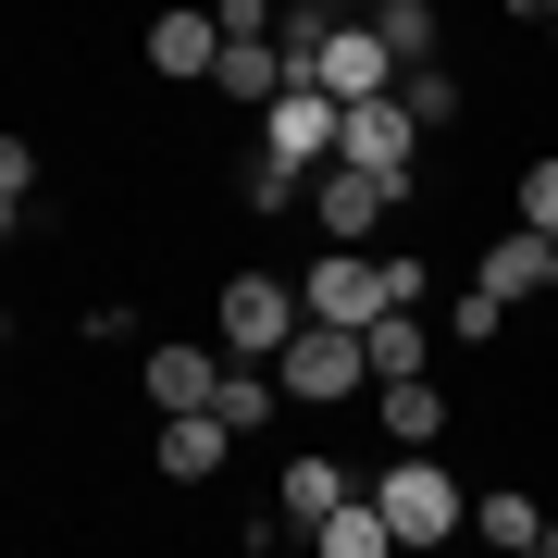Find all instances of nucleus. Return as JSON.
Instances as JSON below:
<instances>
[{
  "label": "nucleus",
  "mask_w": 558,
  "mask_h": 558,
  "mask_svg": "<svg viewBox=\"0 0 558 558\" xmlns=\"http://www.w3.org/2000/svg\"><path fill=\"white\" fill-rule=\"evenodd\" d=\"M534 25H546V50H558V13H534Z\"/></svg>",
  "instance_id": "nucleus-25"
},
{
  "label": "nucleus",
  "mask_w": 558,
  "mask_h": 558,
  "mask_svg": "<svg viewBox=\"0 0 558 558\" xmlns=\"http://www.w3.org/2000/svg\"><path fill=\"white\" fill-rule=\"evenodd\" d=\"M25 199H38V149H25V137H0V211L25 223Z\"/></svg>",
  "instance_id": "nucleus-23"
},
{
  "label": "nucleus",
  "mask_w": 558,
  "mask_h": 558,
  "mask_svg": "<svg viewBox=\"0 0 558 558\" xmlns=\"http://www.w3.org/2000/svg\"><path fill=\"white\" fill-rule=\"evenodd\" d=\"M398 199H410V186H385V174H348V161H336V174H311V211H323V236H373V223L398 211Z\"/></svg>",
  "instance_id": "nucleus-11"
},
{
  "label": "nucleus",
  "mask_w": 558,
  "mask_h": 558,
  "mask_svg": "<svg viewBox=\"0 0 558 558\" xmlns=\"http://www.w3.org/2000/svg\"><path fill=\"white\" fill-rule=\"evenodd\" d=\"M149 75H174V87H211L223 75V13H149Z\"/></svg>",
  "instance_id": "nucleus-10"
},
{
  "label": "nucleus",
  "mask_w": 558,
  "mask_h": 558,
  "mask_svg": "<svg viewBox=\"0 0 558 558\" xmlns=\"http://www.w3.org/2000/svg\"><path fill=\"white\" fill-rule=\"evenodd\" d=\"M348 174H385V186H410V174H422V124H410V100L348 112Z\"/></svg>",
  "instance_id": "nucleus-9"
},
{
  "label": "nucleus",
  "mask_w": 558,
  "mask_h": 558,
  "mask_svg": "<svg viewBox=\"0 0 558 558\" xmlns=\"http://www.w3.org/2000/svg\"><path fill=\"white\" fill-rule=\"evenodd\" d=\"M311 546H323V558H410V546H398V521H385L373 497H360V509H336V521H323Z\"/></svg>",
  "instance_id": "nucleus-15"
},
{
  "label": "nucleus",
  "mask_w": 558,
  "mask_h": 558,
  "mask_svg": "<svg viewBox=\"0 0 558 558\" xmlns=\"http://www.w3.org/2000/svg\"><path fill=\"white\" fill-rule=\"evenodd\" d=\"M472 286L497 311H521L534 286H558V236H534V223H509V236H484V260H472Z\"/></svg>",
  "instance_id": "nucleus-8"
},
{
  "label": "nucleus",
  "mask_w": 558,
  "mask_h": 558,
  "mask_svg": "<svg viewBox=\"0 0 558 558\" xmlns=\"http://www.w3.org/2000/svg\"><path fill=\"white\" fill-rule=\"evenodd\" d=\"M137 385H149V410H161V422H199V410L223 398V348H211V336H174V348H149V360H137Z\"/></svg>",
  "instance_id": "nucleus-6"
},
{
  "label": "nucleus",
  "mask_w": 558,
  "mask_h": 558,
  "mask_svg": "<svg viewBox=\"0 0 558 558\" xmlns=\"http://www.w3.org/2000/svg\"><path fill=\"white\" fill-rule=\"evenodd\" d=\"M360 348H373V385H422V311H385Z\"/></svg>",
  "instance_id": "nucleus-17"
},
{
  "label": "nucleus",
  "mask_w": 558,
  "mask_h": 558,
  "mask_svg": "<svg viewBox=\"0 0 558 558\" xmlns=\"http://www.w3.org/2000/svg\"><path fill=\"white\" fill-rule=\"evenodd\" d=\"M149 459H161V484H211L223 459H236V435H223V410H199V422H161Z\"/></svg>",
  "instance_id": "nucleus-12"
},
{
  "label": "nucleus",
  "mask_w": 558,
  "mask_h": 558,
  "mask_svg": "<svg viewBox=\"0 0 558 558\" xmlns=\"http://www.w3.org/2000/svg\"><path fill=\"white\" fill-rule=\"evenodd\" d=\"M521 223H534V236H558V149L521 161Z\"/></svg>",
  "instance_id": "nucleus-22"
},
{
  "label": "nucleus",
  "mask_w": 558,
  "mask_h": 558,
  "mask_svg": "<svg viewBox=\"0 0 558 558\" xmlns=\"http://www.w3.org/2000/svg\"><path fill=\"white\" fill-rule=\"evenodd\" d=\"M248 149L286 161V174H336V161H348V112L323 100V87H286V100L248 124Z\"/></svg>",
  "instance_id": "nucleus-3"
},
{
  "label": "nucleus",
  "mask_w": 558,
  "mask_h": 558,
  "mask_svg": "<svg viewBox=\"0 0 558 558\" xmlns=\"http://www.w3.org/2000/svg\"><path fill=\"white\" fill-rule=\"evenodd\" d=\"M286 398H299V410H348V398H373V348H360V336H336V323H311V336L299 348H286Z\"/></svg>",
  "instance_id": "nucleus-4"
},
{
  "label": "nucleus",
  "mask_w": 558,
  "mask_h": 558,
  "mask_svg": "<svg viewBox=\"0 0 558 558\" xmlns=\"http://www.w3.org/2000/svg\"><path fill=\"white\" fill-rule=\"evenodd\" d=\"M521 558H558V534H546V546H521Z\"/></svg>",
  "instance_id": "nucleus-26"
},
{
  "label": "nucleus",
  "mask_w": 558,
  "mask_h": 558,
  "mask_svg": "<svg viewBox=\"0 0 558 558\" xmlns=\"http://www.w3.org/2000/svg\"><path fill=\"white\" fill-rule=\"evenodd\" d=\"M447 336H459V348H497V336H509V311L484 299V286H459V299H447Z\"/></svg>",
  "instance_id": "nucleus-20"
},
{
  "label": "nucleus",
  "mask_w": 558,
  "mask_h": 558,
  "mask_svg": "<svg viewBox=\"0 0 558 558\" xmlns=\"http://www.w3.org/2000/svg\"><path fill=\"white\" fill-rule=\"evenodd\" d=\"M299 186H311V174H286V161H260V149L236 161V199H248V211H299Z\"/></svg>",
  "instance_id": "nucleus-19"
},
{
  "label": "nucleus",
  "mask_w": 558,
  "mask_h": 558,
  "mask_svg": "<svg viewBox=\"0 0 558 558\" xmlns=\"http://www.w3.org/2000/svg\"><path fill=\"white\" fill-rule=\"evenodd\" d=\"M373 509L398 521V546H447V534H472V497H459L447 459H385V472H373Z\"/></svg>",
  "instance_id": "nucleus-2"
},
{
  "label": "nucleus",
  "mask_w": 558,
  "mask_h": 558,
  "mask_svg": "<svg viewBox=\"0 0 558 558\" xmlns=\"http://www.w3.org/2000/svg\"><path fill=\"white\" fill-rule=\"evenodd\" d=\"M373 260H385V311H422V260L410 248H373Z\"/></svg>",
  "instance_id": "nucleus-24"
},
{
  "label": "nucleus",
  "mask_w": 558,
  "mask_h": 558,
  "mask_svg": "<svg viewBox=\"0 0 558 558\" xmlns=\"http://www.w3.org/2000/svg\"><path fill=\"white\" fill-rule=\"evenodd\" d=\"M373 410H385V435H398V459H435V435H447L435 385H373Z\"/></svg>",
  "instance_id": "nucleus-14"
},
{
  "label": "nucleus",
  "mask_w": 558,
  "mask_h": 558,
  "mask_svg": "<svg viewBox=\"0 0 558 558\" xmlns=\"http://www.w3.org/2000/svg\"><path fill=\"white\" fill-rule=\"evenodd\" d=\"M211 410H223V435H260V422L286 410V385H274V373H236V360H223V398H211Z\"/></svg>",
  "instance_id": "nucleus-18"
},
{
  "label": "nucleus",
  "mask_w": 558,
  "mask_h": 558,
  "mask_svg": "<svg viewBox=\"0 0 558 558\" xmlns=\"http://www.w3.org/2000/svg\"><path fill=\"white\" fill-rule=\"evenodd\" d=\"M311 336V311H299V286L286 274H236L223 286V311H211V348L236 360V373H286V348Z\"/></svg>",
  "instance_id": "nucleus-1"
},
{
  "label": "nucleus",
  "mask_w": 558,
  "mask_h": 558,
  "mask_svg": "<svg viewBox=\"0 0 558 558\" xmlns=\"http://www.w3.org/2000/svg\"><path fill=\"white\" fill-rule=\"evenodd\" d=\"M472 534H484V546H497V558H521V546H546V534H558V521L534 509V484H497V497H472Z\"/></svg>",
  "instance_id": "nucleus-13"
},
{
  "label": "nucleus",
  "mask_w": 558,
  "mask_h": 558,
  "mask_svg": "<svg viewBox=\"0 0 558 558\" xmlns=\"http://www.w3.org/2000/svg\"><path fill=\"white\" fill-rule=\"evenodd\" d=\"M299 311L336 323V336H373V323H385V260L373 248H323L311 274H299Z\"/></svg>",
  "instance_id": "nucleus-5"
},
{
  "label": "nucleus",
  "mask_w": 558,
  "mask_h": 558,
  "mask_svg": "<svg viewBox=\"0 0 558 558\" xmlns=\"http://www.w3.org/2000/svg\"><path fill=\"white\" fill-rule=\"evenodd\" d=\"M360 497H373V484H360L348 459H323V447H299V459H286V484H274V509L299 521V534H323V521H336V509H360Z\"/></svg>",
  "instance_id": "nucleus-7"
},
{
  "label": "nucleus",
  "mask_w": 558,
  "mask_h": 558,
  "mask_svg": "<svg viewBox=\"0 0 558 558\" xmlns=\"http://www.w3.org/2000/svg\"><path fill=\"white\" fill-rule=\"evenodd\" d=\"M373 38L398 50V75H422V62H435V38H447V25H435V0H385V13H373Z\"/></svg>",
  "instance_id": "nucleus-16"
},
{
  "label": "nucleus",
  "mask_w": 558,
  "mask_h": 558,
  "mask_svg": "<svg viewBox=\"0 0 558 558\" xmlns=\"http://www.w3.org/2000/svg\"><path fill=\"white\" fill-rule=\"evenodd\" d=\"M398 100H410V124H422V137H435V124H459V75H435V62H422Z\"/></svg>",
  "instance_id": "nucleus-21"
}]
</instances>
